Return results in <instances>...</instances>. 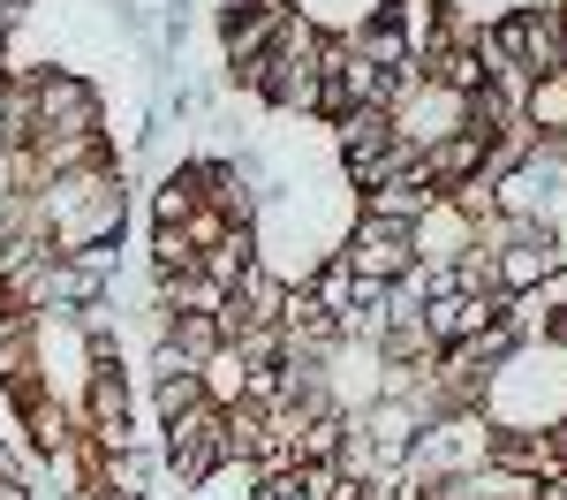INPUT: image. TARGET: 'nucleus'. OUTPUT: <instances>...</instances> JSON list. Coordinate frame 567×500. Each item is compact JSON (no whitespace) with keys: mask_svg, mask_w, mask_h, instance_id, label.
I'll use <instances>...</instances> for the list:
<instances>
[{"mask_svg":"<svg viewBox=\"0 0 567 500\" xmlns=\"http://www.w3.org/2000/svg\"><path fill=\"white\" fill-rule=\"evenodd\" d=\"M341 258H349L363 280L393 288V280H409V273H416V221H386V213H363Z\"/></svg>","mask_w":567,"mask_h":500,"instance_id":"obj_1","label":"nucleus"},{"mask_svg":"<svg viewBox=\"0 0 567 500\" xmlns=\"http://www.w3.org/2000/svg\"><path fill=\"white\" fill-rule=\"evenodd\" d=\"M523 122H529L537 136H567V69H560V76H537V84H529Z\"/></svg>","mask_w":567,"mask_h":500,"instance_id":"obj_2","label":"nucleus"},{"mask_svg":"<svg viewBox=\"0 0 567 500\" xmlns=\"http://www.w3.org/2000/svg\"><path fill=\"white\" fill-rule=\"evenodd\" d=\"M0 61H8V16H0ZM0 76H8V69H0Z\"/></svg>","mask_w":567,"mask_h":500,"instance_id":"obj_3","label":"nucleus"}]
</instances>
